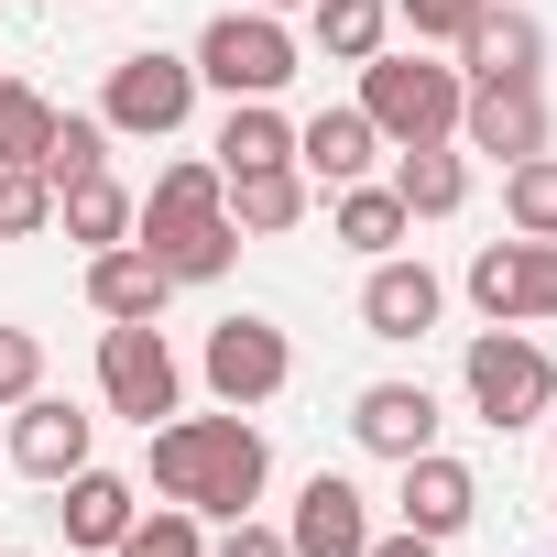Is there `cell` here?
Segmentation results:
<instances>
[{"label": "cell", "instance_id": "21", "mask_svg": "<svg viewBox=\"0 0 557 557\" xmlns=\"http://www.w3.org/2000/svg\"><path fill=\"white\" fill-rule=\"evenodd\" d=\"M230 186V230H251V240H285L296 219H307V175L296 164H262V175H219Z\"/></svg>", "mask_w": 557, "mask_h": 557}, {"label": "cell", "instance_id": "3", "mask_svg": "<svg viewBox=\"0 0 557 557\" xmlns=\"http://www.w3.org/2000/svg\"><path fill=\"white\" fill-rule=\"evenodd\" d=\"M186 66H197V88H219V99H285L296 34H285V12H219Z\"/></svg>", "mask_w": 557, "mask_h": 557}, {"label": "cell", "instance_id": "1", "mask_svg": "<svg viewBox=\"0 0 557 557\" xmlns=\"http://www.w3.org/2000/svg\"><path fill=\"white\" fill-rule=\"evenodd\" d=\"M153 437V492L164 503H186L197 524L219 513H251L262 503V470H273V448H262V426L240 416V405H219V416H164V426H143Z\"/></svg>", "mask_w": 557, "mask_h": 557}, {"label": "cell", "instance_id": "34", "mask_svg": "<svg viewBox=\"0 0 557 557\" xmlns=\"http://www.w3.org/2000/svg\"><path fill=\"white\" fill-rule=\"evenodd\" d=\"M208 557H296V546H285V535H273V524H251V513H230V535H219Z\"/></svg>", "mask_w": 557, "mask_h": 557}, {"label": "cell", "instance_id": "6", "mask_svg": "<svg viewBox=\"0 0 557 557\" xmlns=\"http://www.w3.org/2000/svg\"><path fill=\"white\" fill-rule=\"evenodd\" d=\"M470 307H481V329H535V318H557V240H481L470 251Z\"/></svg>", "mask_w": 557, "mask_h": 557}, {"label": "cell", "instance_id": "36", "mask_svg": "<svg viewBox=\"0 0 557 557\" xmlns=\"http://www.w3.org/2000/svg\"><path fill=\"white\" fill-rule=\"evenodd\" d=\"M251 12H307V0H251Z\"/></svg>", "mask_w": 557, "mask_h": 557}, {"label": "cell", "instance_id": "24", "mask_svg": "<svg viewBox=\"0 0 557 557\" xmlns=\"http://www.w3.org/2000/svg\"><path fill=\"white\" fill-rule=\"evenodd\" d=\"M307 34L329 66H372L383 34H394V0H307Z\"/></svg>", "mask_w": 557, "mask_h": 557}, {"label": "cell", "instance_id": "11", "mask_svg": "<svg viewBox=\"0 0 557 557\" xmlns=\"http://www.w3.org/2000/svg\"><path fill=\"white\" fill-rule=\"evenodd\" d=\"M285 546H296V557H361V546H372V492H361V481H339V470H318V481L296 492Z\"/></svg>", "mask_w": 557, "mask_h": 557}, {"label": "cell", "instance_id": "5", "mask_svg": "<svg viewBox=\"0 0 557 557\" xmlns=\"http://www.w3.org/2000/svg\"><path fill=\"white\" fill-rule=\"evenodd\" d=\"M99 394H110V416H132V426H164V416L186 405V372H175V350H164L153 318L99 329Z\"/></svg>", "mask_w": 557, "mask_h": 557}, {"label": "cell", "instance_id": "20", "mask_svg": "<svg viewBox=\"0 0 557 557\" xmlns=\"http://www.w3.org/2000/svg\"><path fill=\"white\" fill-rule=\"evenodd\" d=\"M208 164H219V175H262V164H296V121L273 110V99H230V121H219Z\"/></svg>", "mask_w": 557, "mask_h": 557}, {"label": "cell", "instance_id": "16", "mask_svg": "<svg viewBox=\"0 0 557 557\" xmlns=\"http://www.w3.org/2000/svg\"><path fill=\"white\" fill-rule=\"evenodd\" d=\"M535 66H546L535 12H503V0H481V12H470V34H459V77L481 88V77H535Z\"/></svg>", "mask_w": 557, "mask_h": 557}, {"label": "cell", "instance_id": "14", "mask_svg": "<svg viewBox=\"0 0 557 557\" xmlns=\"http://www.w3.org/2000/svg\"><path fill=\"white\" fill-rule=\"evenodd\" d=\"M350 437H361L372 459H416V448H437V394H426V383H361Z\"/></svg>", "mask_w": 557, "mask_h": 557}, {"label": "cell", "instance_id": "27", "mask_svg": "<svg viewBox=\"0 0 557 557\" xmlns=\"http://www.w3.org/2000/svg\"><path fill=\"white\" fill-rule=\"evenodd\" d=\"M77 175H110V121L99 110H66L45 132V186H77Z\"/></svg>", "mask_w": 557, "mask_h": 557}, {"label": "cell", "instance_id": "9", "mask_svg": "<svg viewBox=\"0 0 557 557\" xmlns=\"http://www.w3.org/2000/svg\"><path fill=\"white\" fill-rule=\"evenodd\" d=\"M459 143L492 153V164L546 153V88H535V77H481V88L459 99Z\"/></svg>", "mask_w": 557, "mask_h": 557}, {"label": "cell", "instance_id": "17", "mask_svg": "<svg viewBox=\"0 0 557 557\" xmlns=\"http://www.w3.org/2000/svg\"><path fill=\"white\" fill-rule=\"evenodd\" d=\"M219 208H230L219 164H164V175H153V197L132 208V240H143V251H164L175 230H197V219H219Z\"/></svg>", "mask_w": 557, "mask_h": 557}, {"label": "cell", "instance_id": "12", "mask_svg": "<svg viewBox=\"0 0 557 557\" xmlns=\"http://www.w3.org/2000/svg\"><path fill=\"white\" fill-rule=\"evenodd\" d=\"M88 437H99V416H77L66 394H23V405H12V459H23L34 481L88 470Z\"/></svg>", "mask_w": 557, "mask_h": 557}, {"label": "cell", "instance_id": "23", "mask_svg": "<svg viewBox=\"0 0 557 557\" xmlns=\"http://www.w3.org/2000/svg\"><path fill=\"white\" fill-rule=\"evenodd\" d=\"M132 186L121 175H77V186H55V230L66 240H88V251H110V240H132Z\"/></svg>", "mask_w": 557, "mask_h": 557}, {"label": "cell", "instance_id": "15", "mask_svg": "<svg viewBox=\"0 0 557 557\" xmlns=\"http://www.w3.org/2000/svg\"><path fill=\"white\" fill-rule=\"evenodd\" d=\"M164 296H175V273L143 251V240H110V251H88V307L121 329V318H164Z\"/></svg>", "mask_w": 557, "mask_h": 557}, {"label": "cell", "instance_id": "37", "mask_svg": "<svg viewBox=\"0 0 557 557\" xmlns=\"http://www.w3.org/2000/svg\"><path fill=\"white\" fill-rule=\"evenodd\" d=\"M0 557H34V546H0Z\"/></svg>", "mask_w": 557, "mask_h": 557}, {"label": "cell", "instance_id": "32", "mask_svg": "<svg viewBox=\"0 0 557 557\" xmlns=\"http://www.w3.org/2000/svg\"><path fill=\"white\" fill-rule=\"evenodd\" d=\"M470 12H481V0H394V23H405L416 45H459V34H470Z\"/></svg>", "mask_w": 557, "mask_h": 557}, {"label": "cell", "instance_id": "8", "mask_svg": "<svg viewBox=\"0 0 557 557\" xmlns=\"http://www.w3.org/2000/svg\"><path fill=\"white\" fill-rule=\"evenodd\" d=\"M197 372H208V394L219 405H273V394H285L296 383V350H285V329H273V318H219L208 329V350H197Z\"/></svg>", "mask_w": 557, "mask_h": 557}, {"label": "cell", "instance_id": "22", "mask_svg": "<svg viewBox=\"0 0 557 557\" xmlns=\"http://www.w3.org/2000/svg\"><path fill=\"white\" fill-rule=\"evenodd\" d=\"M394 197H405V219H459V197H470L459 143H416V153H394Z\"/></svg>", "mask_w": 557, "mask_h": 557}, {"label": "cell", "instance_id": "26", "mask_svg": "<svg viewBox=\"0 0 557 557\" xmlns=\"http://www.w3.org/2000/svg\"><path fill=\"white\" fill-rule=\"evenodd\" d=\"M153 262L175 273V285H219V273L240 262V230H230V208H219V219H197V230H175V240H164Z\"/></svg>", "mask_w": 557, "mask_h": 557}, {"label": "cell", "instance_id": "29", "mask_svg": "<svg viewBox=\"0 0 557 557\" xmlns=\"http://www.w3.org/2000/svg\"><path fill=\"white\" fill-rule=\"evenodd\" d=\"M45 132H55V99L0 77V164H45Z\"/></svg>", "mask_w": 557, "mask_h": 557}, {"label": "cell", "instance_id": "2", "mask_svg": "<svg viewBox=\"0 0 557 557\" xmlns=\"http://www.w3.org/2000/svg\"><path fill=\"white\" fill-rule=\"evenodd\" d=\"M459 99H470V77H459V66H426V55H372L350 110H361L394 153H416V143H459Z\"/></svg>", "mask_w": 557, "mask_h": 557}, {"label": "cell", "instance_id": "25", "mask_svg": "<svg viewBox=\"0 0 557 557\" xmlns=\"http://www.w3.org/2000/svg\"><path fill=\"white\" fill-rule=\"evenodd\" d=\"M405 230H416V219H405V197H394V186H372V175H350V186H339V208H329V240H350V251H372V262H383Z\"/></svg>", "mask_w": 557, "mask_h": 557}, {"label": "cell", "instance_id": "13", "mask_svg": "<svg viewBox=\"0 0 557 557\" xmlns=\"http://www.w3.org/2000/svg\"><path fill=\"white\" fill-rule=\"evenodd\" d=\"M437 307H448V285H437L426 262H405V251H383L372 285H361V329H372V339H426Z\"/></svg>", "mask_w": 557, "mask_h": 557}, {"label": "cell", "instance_id": "35", "mask_svg": "<svg viewBox=\"0 0 557 557\" xmlns=\"http://www.w3.org/2000/svg\"><path fill=\"white\" fill-rule=\"evenodd\" d=\"M361 557H437V535H416V524H394V535H372Z\"/></svg>", "mask_w": 557, "mask_h": 557}, {"label": "cell", "instance_id": "28", "mask_svg": "<svg viewBox=\"0 0 557 557\" xmlns=\"http://www.w3.org/2000/svg\"><path fill=\"white\" fill-rule=\"evenodd\" d=\"M503 219H513L524 240H557V153H524V164H503Z\"/></svg>", "mask_w": 557, "mask_h": 557}, {"label": "cell", "instance_id": "19", "mask_svg": "<svg viewBox=\"0 0 557 557\" xmlns=\"http://www.w3.org/2000/svg\"><path fill=\"white\" fill-rule=\"evenodd\" d=\"M55 492H66V503H55V513H66V546H121V535H132V513H143V503H132V481H121V470H99V459H88V470H66Z\"/></svg>", "mask_w": 557, "mask_h": 557}, {"label": "cell", "instance_id": "18", "mask_svg": "<svg viewBox=\"0 0 557 557\" xmlns=\"http://www.w3.org/2000/svg\"><path fill=\"white\" fill-rule=\"evenodd\" d=\"M372 153H383V132H372L361 110H318V121H296V175H318V186L372 175Z\"/></svg>", "mask_w": 557, "mask_h": 557}, {"label": "cell", "instance_id": "30", "mask_svg": "<svg viewBox=\"0 0 557 557\" xmlns=\"http://www.w3.org/2000/svg\"><path fill=\"white\" fill-rule=\"evenodd\" d=\"M34 230H55V186H45V164H0V240H34Z\"/></svg>", "mask_w": 557, "mask_h": 557}, {"label": "cell", "instance_id": "33", "mask_svg": "<svg viewBox=\"0 0 557 557\" xmlns=\"http://www.w3.org/2000/svg\"><path fill=\"white\" fill-rule=\"evenodd\" d=\"M23 394H45V339L0 329V405H23Z\"/></svg>", "mask_w": 557, "mask_h": 557}, {"label": "cell", "instance_id": "7", "mask_svg": "<svg viewBox=\"0 0 557 557\" xmlns=\"http://www.w3.org/2000/svg\"><path fill=\"white\" fill-rule=\"evenodd\" d=\"M186 110H197V66H186V55H164V45L121 55V66H110V88H99V121H110V132H132V143L186 132Z\"/></svg>", "mask_w": 557, "mask_h": 557}, {"label": "cell", "instance_id": "31", "mask_svg": "<svg viewBox=\"0 0 557 557\" xmlns=\"http://www.w3.org/2000/svg\"><path fill=\"white\" fill-rule=\"evenodd\" d=\"M110 557H208V535H197L186 503H164V513H132V535H121Z\"/></svg>", "mask_w": 557, "mask_h": 557}, {"label": "cell", "instance_id": "10", "mask_svg": "<svg viewBox=\"0 0 557 557\" xmlns=\"http://www.w3.org/2000/svg\"><path fill=\"white\" fill-rule=\"evenodd\" d=\"M394 470H405L394 513H405L416 535H437V546H448V535L481 513V470H470V459H448V448H416V459H394Z\"/></svg>", "mask_w": 557, "mask_h": 557}, {"label": "cell", "instance_id": "4", "mask_svg": "<svg viewBox=\"0 0 557 557\" xmlns=\"http://www.w3.org/2000/svg\"><path fill=\"white\" fill-rule=\"evenodd\" d=\"M459 383H470V416H481V426H503V437H513V426H535V416L557 405V361H546L524 329H481V339H470V361H459Z\"/></svg>", "mask_w": 557, "mask_h": 557}]
</instances>
